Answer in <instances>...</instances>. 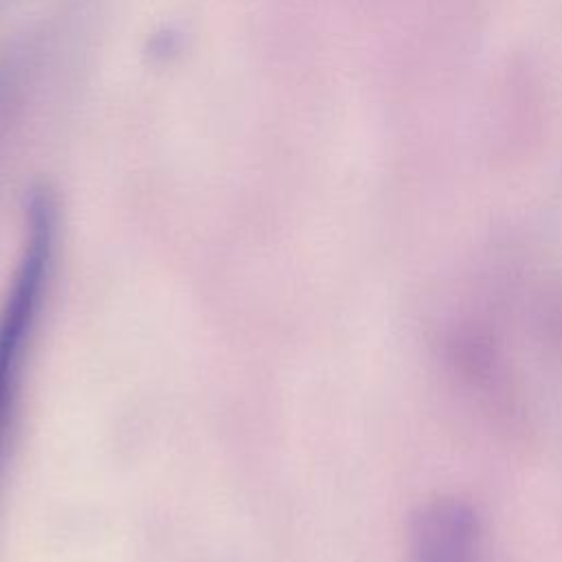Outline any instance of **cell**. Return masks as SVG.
Listing matches in <instances>:
<instances>
[{"mask_svg":"<svg viewBox=\"0 0 562 562\" xmlns=\"http://www.w3.org/2000/svg\"><path fill=\"white\" fill-rule=\"evenodd\" d=\"M57 248V202L46 187L29 195L24 241L0 305V474L15 426L24 371L46 305Z\"/></svg>","mask_w":562,"mask_h":562,"instance_id":"1","label":"cell"},{"mask_svg":"<svg viewBox=\"0 0 562 562\" xmlns=\"http://www.w3.org/2000/svg\"><path fill=\"white\" fill-rule=\"evenodd\" d=\"M413 562H481V522L454 498L426 505L413 525Z\"/></svg>","mask_w":562,"mask_h":562,"instance_id":"2","label":"cell"},{"mask_svg":"<svg viewBox=\"0 0 562 562\" xmlns=\"http://www.w3.org/2000/svg\"><path fill=\"white\" fill-rule=\"evenodd\" d=\"M33 61L26 50L0 59V149L20 123L31 86Z\"/></svg>","mask_w":562,"mask_h":562,"instance_id":"3","label":"cell"}]
</instances>
